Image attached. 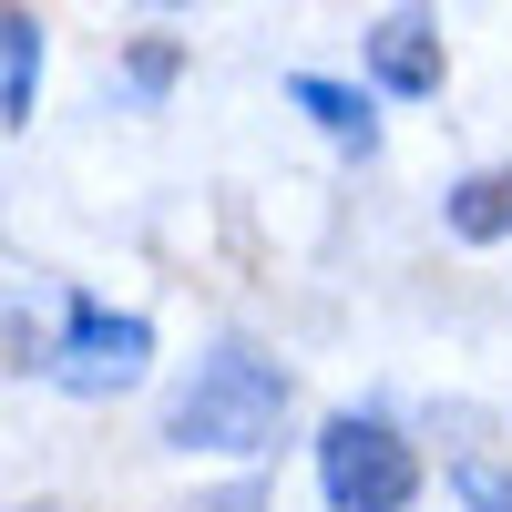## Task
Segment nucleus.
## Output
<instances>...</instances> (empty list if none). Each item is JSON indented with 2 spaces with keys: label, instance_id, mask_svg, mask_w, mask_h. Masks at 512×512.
Wrapping results in <instances>:
<instances>
[{
  "label": "nucleus",
  "instance_id": "obj_7",
  "mask_svg": "<svg viewBox=\"0 0 512 512\" xmlns=\"http://www.w3.org/2000/svg\"><path fill=\"white\" fill-rule=\"evenodd\" d=\"M31 103H41V21L31 11H0V123H31Z\"/></svg>",
  "mask_w": 512,
  "mask_h": 512
},
{
  "label": "nucleus",
  "instance_id": "obj_2",
  "mask_svg": "<svg viewBox=\"0 0 512 512\" xmlns=\"http://www.w3.org/2000/svg\"><path fill=\"white\" fill-rule=\"evenodd\" d=\"M318 492H328V512H410L420 502V461L379 410H338L318 431Z\"/></svg>",
  "mask_w": 512,
  "mask_h": 512
},
{
  "label": "nucleus",
  "instance_id": "obj_8",
  "mask_svg": "<svg viewBox=\"0 0 512 512\" xmlns=\"http://www.w3.org/2000/svg\"><path fill=\"white\" fill-rule=\"evenodd\" d=\"M175 72H185L175 41H144V52L123 62V93H134V103H164V93H175Z\"/></svg>",
  "mask_w": 512,
  "mask_h": 512
},
{
  "label": "nucleus",
  "instance_id": "obj_9",
  "mask_svg": "<svg viewBox=\"0 0 512 512\" xmlns=\"http://www.w3.org/2000/svg\"><path fill=\"white\" fill-rule=\"evenodd\" d=\"M461 512H512V472H502V461H461Z\"/></svg>",
  "mask_w": 512,
  "mask_h": 512
},
{
  "label": "nucleus",
  "instance_id": "obj_11",
  "mask_svg": "<svg viewBox=\"0 0 512 512\" xmlns=\"http://www.w3.org/2000/svg\"><path fill=\"white\" fill-rule=\"evenodd\" d=\"M144 11H195V0H144Z\"/></svg>",
  "mask_w": 512,
  "mask_h": 512
},
{
  "label": "nucleus",
  "instance_id": "obj_10",
  "mask_svg": "<svg viewBox=\"0 0 512 512\" xmlns=\"http://www.w3.org/2000/svg\"><path fill=\"white\" fill-rule=\"evenodd\" d=\"M185 512H277V502H267V482H226V492H195Z\"/></svg>",
  "mask_w": 512,
  "mask_h": 512
},
{
  "label": "nucleus",
  "instance_id": "obj_4",
  "mask_svg": "<svg viewBox=\"0 0 512 512\" xmlns=\"http://www.w3.org/2000/svg\"><path fill=\"white\" fill-rule=\"evenodd\" d=\"M441 31L420 21V11H390V21H369V82L379 93H400V103H431L441 93Z\"/></svg>",
  "mask_w": 512,
  "mask_h": 512
},
{
  "label": "nucleus",
  "instance_id": "obj_3",
  "mask_svg": "<svg viewBox=\"0 0 512 512\" xmlns=\"http://www.w3.org/2000/svg\"><path fill=\"white\" fill-rule=\"evenodd\" d=\"M41 369H52V390H72V400H113V390H134V379L154 369V318L103 308V297H72Z\"/></svg>",
  "mask_w": 512,
  "mask_h": 512
},
{
  "label": "nucleus",
  "instance_id": "obj_1",
  "mask_svg": "<svg viewBox=\"0 0 512 512\" xmlns=\"http://www.w3.org/2000/svg\"><path fill=\"white\" fill-rule=\"evenodd\" d=\"M287 400H297V379L267 359V349H246V338H216V349L195 359V379L175 390V410H164V451H277L287 431Z\"/></svg>",
  "mask_w": 512,
  "mask_h": 512
},
{
  "label": "nucleus",
  "instance_id": "obj_12",
  "mask_svg": "<svg viewBox=\"0 0 512 512\" xmlns=\"http://www.w3.org/2000/svg\"><path fill=\"white\" fill-rule=\"evenodd\" d=\"M21 512H52V502H21Z\"/></svg>",
  "mask_w": 512,
  "mask_h": 512
},
{
  "label": "nucleus",
  "instance_id": "obj_5",
  "mask_svg": "<svg viewBox=\"0 0 512 512\" xmlns=\"http://www.w3.org/2000/svg\"><path fill=\"white\" fill-rule=\"evenodd\" d=\"M287 103L318 123V134L338 144V154H379V113H369V93L359 82H328V72H297L287 82Z\"/></svg>",
  "mask_w": 512,
  "mask_h": 512
},
{
  "label": "nucleus",
  "instance_id": "obj_6",
  "mask_svg": "<svg viewBox=\"0 0 512 512\" xmlns=\"http://www.w3.org/2000/svg\"><path fill=\"white\" fill-rule=\"evenodd\" d=\"M441 216H451V236H461V246H502V236H512V164H482V175H461V185L441 195Z\"/></svg>",
  "mask_w": 512,
  "mask_h": 512
}]
</instances>
